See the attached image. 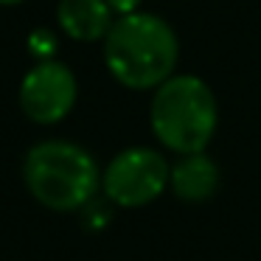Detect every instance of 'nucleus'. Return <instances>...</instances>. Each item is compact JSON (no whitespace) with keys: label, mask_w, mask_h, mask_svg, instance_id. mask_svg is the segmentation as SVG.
I'll list each match as a JSON object with an SVG mask.
<instances>
[{"label":"nucleus","mask_w":261,"mask_h":261,"mask_svg":"<svg viewBox=\"0 0 261 261\" xmlns=\"http://www.w3.org/2000/svg\"><path fill=\"white\" fill-rule=\"evenodd\" d=\"M101 42L110 76L126 90H154L174 76L180 42L174 29L158 14H118Z\"/></svg>","instance_id":"nucleus-1"},{"label":"nucleus","mask_w":261,"mask_h":261,"mask_svg":"<svg viewBox=\"0 0 261 261\" xmlns=\"http://www.w3.org/2000/svg\"><path fill=\"white\" fill-rule=\"evenodd\" d=\"M23 180L42 208L70 214L96 199L101 169L87 149L70 141H40L23 160Z\"/></svg>","instance_id":"nucleus-2"},{"label":"nucleus","mask_w":261,"mask_h":261,"mask_svg":"<svg viewBox=\"0 0 261 261\" xmlns=\"http://www.w3.org/2000/svg\"><path fill=\"white\" fill-rule=\"evenodd\" d=\"M149 124L169 152H205L219 126V104L211 85L194 73L169 76L154 87Z\"/></svg>","instance_id":"nucleus-3"},{"label":"nucleus","mask_w":261,"mask_h":261,"mask_svg":"<svg viewBox=\"0 0 261 261\" xmlns=\"http://www.w3.org/2000/svg\"><path fill=\"white\" fill-rule=\"evenodd\" d=\"M169 177L171 163L158 149L129 146L101 171V191L115 208H143L169 188Z\"/></svg>","instance_id":"nucleus-4"},{"label":"nucleus","mask_w":261,"mask_h":261,"mask_svg":"<svg viewBox=\"0 0 261 261\" xmlns=\"http://www.w3.org/2000/svg\"><path fill=\"white\" fill-rule=\"evenodd\" d=\"M79 96L76 73L59 59H40L20 82V110L40 126H54L73 110Z\"/></svg>","instance_id":"nucleus-5"},{"label":"nucleus","mask_w":261,"mask_h":261,"mask_svg":"<svg viewBox=\"0 0 261 261\" xmlns=\"http://www.w3.org/2000/svg\"><path fill=\"white\" fill-rule=\"evenodd\" d=\"M169 188L182 202H208L219 188V166L208 152L180 154V160L171 163Z\"/></svg>","instance_id":"nucleus-6"},{"label":"nucleus","mask_w":261,"mask_h":261,"mask_svg":"<svg viewBox=\"0 0 261 261\" xmlns=\"http://www.w3.org/2000/svg\"><path fill=\"white\" fill-rule=\"evenodd\" d=\"M107 0H59L57 23L76 42H101L115 17Z\"/></svg>","instance_id":"nucleus-7"},{"label":"nucleus","mask_w":261,"mask_h":261,"mask_svg":"<svg viewBox=\"0 0 261 261\" xmlns=\"http://www.w3.org/2000/svg\"><path fill=\"white\" fill-rule=\"evenodd\" d=\"M107 3L115 14H129V12H138V6L143 0H107Z\"/></svg>","instance_id":"nucleus-8"},{"label":"nucleus","mask_w":261,"mask_h":261,"mask_svg":"<svg viewBox=\"0 0 261 261\" xmlns=\"http://www.w3.org/2000/svg\"><path fill=\"white\" fill-rule=\"evenodd\" d=\"M23 0H0V6H20Z\"/></svg>","instance_id":"nucleus-9"}]
</instances>
